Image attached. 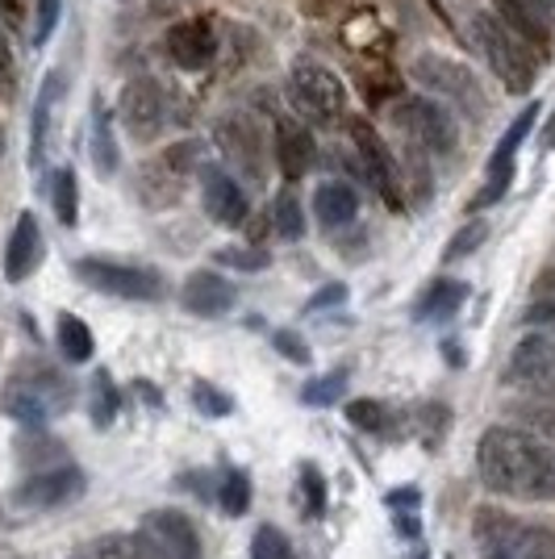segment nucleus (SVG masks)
<instances>
[{
	"label": "nucleus",
	"mask_w": 555,
	"mask_h": 559,
	"mask_svg": "<svg viewBox=\"0 0 555 559\" xmlns=\"http://www.w3.org/2000/svg\"><path fill=\"white\" fill-rule=\"evenodd\" d=\"M481 485L509 501H555V443L527 426H488L476 447Z\"/></svg>",
	"instance_id": "1"
},
{
	"label": "nucleus",
	"mask_w": 555,
	"mask_h": 559,
	"mask_svg": "<svg viewBox=\"0 0 555 559\" xmlns=\"http://www.w3.org/2000/svg\"><path fill=\"white\" fill-rule=\"evenodd\" d=\"M472 34H476V47L485 55L488 71L506 84L513 96L531 93L534 80H539V59H534L531 43L506 25L497 13H481L476 22H472Z\"/></svg>",
	"instance_id": "2"
},
{
	"label": "nucleus",
	"mask_w": 555,
	"mask_h": 559,
	"mask_svg": "<svg viewBox=\"0 0 555 559\" xmlns=\"http://www.w3.org/2000/svg\"><path fill=\"white\" fill-rule=\"evenodd\" d=\"M71 396H75V389L63 372H55L47 364H25L4 384L0 405H4L9 418L25 421V426H43V421L59 418L68 409Z\"/></svg>",
	"instance_id": "3"
},
{
	"label": "nucleus",
	"mask_w": 555,
	"mask_h": 559,
	"mask_svg": "<svg viewBox=\"0 0 555 559\" xmlns=\"http://www.w3.org/2000/svg\"><path fill=\"white\" fill-rule=\"evenodd\" d=\"M389 121L397 126V134H405L414 146L430 151V155H451L460 142L451 114L430 96H401L389 109Z\"/></svg>",
	"instance_id": "4"
},
{
	"label": "nucleus",
	"mask_w": 555,
	"mask_h": 559,
	"mask_svg": "<svg viewBox=\"0 0 555 559\" xmlns=\"http://www.w3.org/2000/svg\"><path fill=\"white\" fill-rule=\"evenodd\" d=\"M71 272L105 297H121V301H160L163 297V280L151 267L114 263V259H75Z\"/></svg>",
	"instance_id": "5"
},
{
	"label": "nucleus",
	"mask_w": 555,
	"mask_h": 559,
	"mask_svg": "<svg viewBox=\"0 0 555 559\" xmlns=\"http://www.w3.org/2000/svg\"><path fill=\"white\" fill-rule=\"evenodd\" d=\"M139 559H201V531L188 513L151 510L134 531Z\"/></svg>",
	"instance_id": "6"
},
{
	"label": "nucleus",
	"mask_w": 555,
	"mask_h": 559,
	"mask_svg": "<svg viewBox=\"0 0 555 559\" xmlns=\"http://www.w3.org/2000/svg\"><path fill=\"white\" fill-rule=\"evenodd\" d=\"M197 151H201V142H176V146L163 151L160 159L139 167V197L146 210H167V205L180 201L188 171L197 164Z\"/></svg>",
	"instance_id": "7"
},
{
	"label": "nucleus",
	"mask_w": 555,
	"mask_h": 559,
	"mask_svg": "<svg viewBox=\"0 0 555 559\" xmlns=\"http://www.w3.org/2000/svg\"><path fill=\"white\" fill-rule=\"evenodd\" d=\"M288 100L302 117L326 126V121H334L347 109V88L339 84L334 71L318 68V63H297L288 71Z\"/></svg>",
	"instance_id": "8"
},
{
	"label": "nucleus",
	"mask_w": 555,
	"mask_h": 559,
	"mask_svg": "<svg viewBox=\"0 0 555 559\" xmlns=\"http://www.w3.org/2000/svg\"><path fill=\"white\" fill-rule=\"evenodd\" d=\"M414 80L426 93L456 100L463 114L481 117V109H485V100H481V80H476V71L468 68V63L442 59V55H417Z\"/></svg>",
	"instance_id": "9"
},
{
	"label": "nucleus",
	"mask_w": 555,
	"mask_h": 559,
	"mask_svg": "<svg viewBox=\"0 0 555 559\" xmlns=\"http://www.w3.org/2000/svg\"><path fill=\"white\" fill-rule=\"evenodd\" d=\"M117 114H121V126H126L130 139L151 142L167 130V96H163V88L155 80L139 75V80H130V84L121 88Z\"/></svg>",
	"instance_id": "10"
},
{
	"label": "nucleus",
	"mask_w": 555,
	"mask_h": 559,
	"mask_svg": "<svg viewBox=\"0 0 555 559\" xmlns=\"http://www.w3.org/2000/svg\"><path fill=\"white\" fill-rule=\"evenodd\" d=\"M84 489H88L84 472L63 464V467H47V472L25 476L22 485L13 489V501H17L22 510H59V506H71L75 497H84Z\"/></svg>",
	"instance_id": "11"
},
{
	"label": "nucleus",
	"mask_w": 555,
	"mask_h": 559,
	"mask_svg": "<svg viewBox=\"0 0 555 559\" xmlns=\"http://www.w3.org/2000/svg\"><path fill=\"white\" fill-rule=\"evenodd\" d=\"M534 117H539V105H527L522 114L509 121L506 139L497 142V151H493V159H488V180L485 188L472 197V210H485V205H497L501 197L509 192V180H513V155H518V146L527 142V134L534 130Z\"/></svg>",
	"instance_id": "12"
},
{
	"label": "nucleus",
	"mask_w": 555,
	"mask_h": 559,
	"mask_svg": "<svg viewBox=\"0 0 555 559\" xmlns=\"http://www.w3.org/2000/svg\"><path fill=\"white\" fill-rule=\"evenodd\" d=\"M351 139H355V164L364 171V180H368L389 205H401V167H397V159L389 155L385 139L371 130L368 121H355V126H351Z\"/></svg>",
	"instance_id": "13"
},
{
	"label": "nucleus",
	"mask_w": 555,
	"mask_h": 559,
	"mask_svg": "<svg viewBox=\"0 0 555 559\" xmlns=\"http://www.w3.org/2000/svg\"><path fill=\"white\" fill-rule=\"evenodd\" d=\"M213 139H217V151H222V159L238 171V176H247V180H263V134H259V126H255L251 117L243 114H231L217 121V130H213Z\"/></svg>",
	"instance_id": "14"
},
{
	"label": "nucleus",
	"mask_w": 555,
	"mask_h": 559,
	"mask_svg": "<svg viewBox=\"0 0 555 559\" xmlns=\"http://www.w3.org/2000/svg\"><path fill=\"white\" fill-rule=\"evenodd\" d=\"M509 384H522L534 396H555V338L547 334H527L506 364Z\"/></svg>",
	"instance_id": "15"
},
{
	"label": "nucleus",
	"mask_w": 555,
	"mask_h": 559,
	"mask_svg": "<svg viewBox=\"0 0 555 559\" xmlns=\"http://www.w3.org/2000/svg\"><path fill=\"white\" fill-rule=\"evenodd\" d=\"M201 201H205L209 217H213L217 226H226V230L243 226L247 213H251L247 192H243L238 180H234L231 171H222V167H201Z\"/></svg>",
	"instance_id": "16"
},
{
	"label": "nucleus",
	"mask_w": 555,
	"mask_h": 559,
	"mask_svg": "<svg viewBox=\"0 0 555 559\" xmlns=\"http://www.w3.org/2000/svg\"><path fill=\"white\" fill-rule=\"evenodd\" d=\"M167 55L185 71H205L217 59V34L205 17H188L167 29Z\"/></svg>",
	"instance_id": "17"
},
{
	"label": "nucleus",
	"mask_w": 555,
	"mask_h": 559,
	"mask_svg": "<svg viewBox=\"0 0 555 559\" xmlns=\"http://www.w3.org/2000/svg\"><path fill=\"white\" fill-rule=\"evenodd\" d=\"M180 301H185V309L197 313V318H222V313H231L234 301H238V288H234L226 276L201 267V272H192V276L185 280Z\"/></svg>",
	"instance_id": "18"
},
{
	"label": "nucleus",
	"mask_w": 555,
	"mask_h": 559,
	"mask_svg": "<svg viewBox=\"0 0 555 559\" xmlns=\"http://www.w3.org/2000/svg\"><path fill=\"white\" fill-rule=\"evenodd\" d=\"M38 263H43V230H38L34 213H22L13 234H9V247H4V280L22 284V280L34 276Z\"/></svg>",
	"instance_id": "19"
},
{
	"label": "nucleus",
	"mask_w": 555,
	"mask_h": 559,
	"mask_svg": "<svg viewBox=\"0 0 555 559\" xmlns=\"http://www.w3.org/2000/svg\"><path fill=\"white\" fill-rule=\"evenodd\" d=\"M276 164L284 180H302L318 164V142L297 121H280L276 126Z\"/></svg>",
	"instance_id": "20"
},
{
	"label": "nucleus",
	"mask_w": 555,
	"mask_h": 559,
	"mask_svg": "<svg viewBox=\"0 0 555 559\" xmlns=\"http://www.w3.org/2000/svg\"><path fill=\"white\" fill-rule=\"evenodd\" d=\"M355 213H359V197L343 180H330V185L314 192V217H318L322 230H343V226L355 222Z\"/></svg>",
	"instance_id": "21"
},
{
	"label": "nucleus",
	"mask_w": 555,
	"mask_h": 559,
	"mask_svg": "<svg viewBox=\"0 0 555 559\" xmlns=\"http://www.w3.org/2000/svg\"><path fill=\"white\" fill-rule=\"evenodd\" d=\"M468 301V284L463 280H435L414 305V322H426V326H435V322H447V318H456L460 313V305Z\"/></svg>",
	"instance_id": "22"
},
{
	"label": "nucleus",
	"mask_w": 555,
	"mask_h": 559,
	"mask_svg": "<svg viewBox=\"0 0 555 559\" xmlns=\"http://www.w3.org/2000/svg\"><path fill=\"white\" fill-rule=\"evenodd\" d=\"M63 88L59 75H47L43 80V93H38V105H34V126H29V164H43V151H47V134H50V109H55V96Z\"/></svg>",
	"instance_id": "23"
},
{
	"label": "nucleus",
	"mask_w": 555,
	"mask_h": 559,
	"mask_svg": "<svg viewBox=\"0 0 555 559\" xmlns=\"http://www.w3.org/2000/svg\"><path fill=\"white\" fill-rule=\"evenodd\" d=\"M347 421L355 430H368V435H397V409L376 401V396H359L347 405Z\"/></svg>",
	"instance_id": "24"
},
{
	"label": "nucleus",
	"mask_w": 555,
	"mask_h": 559,
	"mask_svg": "<svg viewBox=\"0 0 555 559\" xmlns=\"http://www.w3.org/2000/svg\"><path fill=\"white\" fill-rule=\"evenodd\" d=\"M55 334H59V350H63L68 364H88V359H93V350H96L93 330H88V322H80L75 313H63Z\"/></svg>",
	"instance_id": "25"
},
{
	"label": "nucleus",
	"mask_w": 555,
	"mask_h": 559,
	"mask_svg": "<svg viewBox=\"0 0 555 559\" xmlns=\"http://www.w3.org/2000/svg\"><path fill=\"white\" fill-rule=\"evenodd\" d=\"M217 506L226 518H243V513L251 510V476L243 472V467H226L222 476H217Z\"/></svg>",
	"instance_id": "26"
},
{
	"label": "nucleus",
	"mask_w": 555,
	"mask_h": 559,
	"mask_svg": "<svg viewBox=\"0 0 555 559\" xmlns=\"http://www.w3.org/2000/svg\"><path fill=\"white\" fill-rule=\"evenodd\" d=\"M117 164H121V151H117V139H114V121H109V114L96 105V117H93V167L96 176H114Z\"/></svg>",
	"instance_id": "27"
},
{
	"label": "nucleus",
	"mask_w": 555,
	"mask_h": 559,
	"mask_svg": "<svg viewBox=\"0 0 555 559\" xmlns=\"http://www.w3.org/2000/svg\"><path fill=\"white\" fill-rule=\"evenodd\" d=\"M88 414H93V426H114V418L121 414V393H117V384H114V376L101 372L93 376V384H88Z\"/></svg>",
	"instance_id": "28"
},
{
	"label": "nucleus",
	"mask_w": 555,
	"mask_h": 559,
	"mask_svg": "<svg viewBox=\"0 0 555 559\" xmlns=\"http://www.w3.org/2000/svg\"><path fill=\"white\" fill-rule=\"evenodd\" d=\"M50 205H55V217L63 226H75V217H80V185H75L71 167H59L50 176Z\"/></svg>",
	"instance_id": "29"
},
{
	"label": "nucleus",
	"mask_w": 555,
	"mask_h": 559,
	"mask_svg": "<svg viewBox=\"0 0 555 559\" xmlns=\"http://www.w3.org/2000/svg\"><path fill=\"white\" fill-rule=\"evenodd\" d=\"M509 556L555 559V531H547V526H522V522H518V531L509 538Z\"/></svg>",
	"instance_id": "30"
},
{
	"label": "nucleus",
	"mask_w": 555,
	"mask_h": 559,
	"mask_svg": "<svg viewBox=\"0 0 555 559\" xmlns=\"http://www.w3.org/2000/svg\"><path fill=\"white\" fill-rule=\"evenodd\" d=\"M513 531H518V522H513V518H506L501 510H481V513H476V538H481L485 547H493V551H509V538H513Z\"/></svg>",
	"instance_id": "31"
},
{
	"label": "nucleus",
	"mask_w": 555,
	"mask_h": 559,
	"mask_svg": "<svg viewBox=\"0 0 555 559\" xmlns=\"http://www.w3.org/2000/svg\"><path fill=\"white\" fill-rule=\"evenodd\" d=\"M272 222H276V234L280 238H288V242H297L305 234V213H302V201L284 188L276 201H272Z\"/></svg>",
	"instance_id": "32"
},
{
	"label": "nucleus",
	"mask_w": 555,
	"mask_h": 559,
	"mask_svg": "<svg viewBox=\"0 0 555 559\" xmlns=\"http://www.w3.org/2000/svg\"><path fill=\"white\" fill-rule=\"evenodd\" d=\"M71 559H139V547H134V535H101L84 543Z\"/></svg>",
	"instance_id": "33"
},
{
	"label": "nucleus",
	"mask_w": 555,
	"mask_h": 559,
	"mask_svg": "<svg viewBox=\"0 0 555 559\" xmlns=\"http://www.w3.org/2000/svg\"><path fill=\"white\" fill-rule=\"evenodd\" d=\"M518 418H522V426H527V430H534L539 439L555 443V396H539V401L518 405Z\"/></svg>",
	"instance_id": "34"
},
{
	"label": "nucleus",
	"mask_w": 555,
	"mask_h": 559,
	"mask_svg": "<svg viewBox=\"0 0 555 559\" xmlns=\"http://www.w3.org/2000/svg\"><path fill=\"white\" fill-rule=\"evenodd\" d=\"M343 393H347V372H326L318 380H305L302 401L305 405H334V401H343Z\"/></svg>",
	"instance_id": "35"
},
{
	"label": "nucleus",
	"mask_w": 555,
	"mask_h": 559,
	"mask_svg": "<svg viewBox=\"0 0 555 559\" xmlns=\"http://www.w3.org/2000/svg\"><path fill=\"white\" fill-rule=\"evenodd\" d=\"M192 405H197V414H205V418H231L234 414V396H226L217 384H209V380H197V384H192Z\"/></svg>",
	"instance_id": "36"
},
{
	"label": "nucleus",
	"mask_w": 555,
	"mask_h": 559,
	"mask_svg": "<svg viewBox=\"0 0 555 559\" xmlns=\"http://www.w3.org/2000/svg\"><path fill=\"white\" fill-rule=\"evenodd\" d=\"M251 559H297L293 556V543L280 526H259L251 538Z\"/></svg>",
	"instance_id": "37"
},
{
	"label": "nucleus",
	"mask_w": 555,
	"mask_h": 559,
	"mask_svg": "<svg viewBox=\"0 0 555 559\" xmlns=\"http://www.w3.org/2000/svg\"><path fill=\"white\" fill-rule=\"evenodd\" d=\"M302 506L305 518H322L326 513V476L318 464H302Z\"/></svg>",
	"instance_id": "38"
},
{
	"label": "nucleus",
	"mask_w": 555,
	"mask_h": 559,
	"mask_svg": "<svg viewBox=\"0 0 555 559\" xmlns=\"http://www.w3.org/2000/svg\"><path fill=\"white\" fill-rule=\"evenodd\" d=\"M213 259H217L222 267H238V272H263V267L272 263V255L259 251V247H226V251H217Z\"/></svg>",
	"instance_id": "39"
},
{
	"label": "nucleus",
	"mask_w": 555,
	"mask_h": 559,
	"mask_svg": "<svg viewBox=\"0 0 555 559\" xmlns=\"http://www.w3.org/2000/svg\"><path fill=\"white\" fill-rule=\"evenodd\" d=\"M485 238H488V222H468V226H463V230L456 234L451 242H447L442 259H447V263H456V259L472 255V251H476V247H481Z\"/></svg>",
	"instance_id": "40"
},
{
	"label": "nucleus",
	"mask_w": 555,
	"mask_h": 559,
	"mask_svg": "<svg viewBox=\"0 0 555 559\" xmlns=\"http://www.w3.org/2000/svg\"><path fill=\"white\" fill-rule=\"evenodd\" d=\"M518 4H522V17L531 22L534 38L543 43V38H547V29L555 25V0H518Z\"/></svg>",
	"instance_id": "41"
},
{
	"label": "nucleus",
	"mask_w": 555,
	"mask_h": 559,
	"mask_svg": "<svg viewBox=\"0 0 555 559\" xmlns=\"http://www.w3.org/2000/svg\"><path fill=\"white\" fill-rule=\"evenodd\" d=\"M272 343H276V350L284 355V359H293V364H302V368L309 364V359H314L297 330H276V334H272Z\"/></svg>",
	"instance_id": "42"
},
{
	"label": "nucleus",
	"mask_w": 555,
	"mask_h": 559,
	"mask_svg": "<svg viewBox=\"0 0 555 559\" xmlns=\"http://www.w3.org/2000/svg\"><path fill=\"white\" fill-rule=\"evenodd\" d=\"M59 13H63V0H38V29H34V43H38V47L55 34Z\"/></svg>",
	"instance_id": "43"
},
{
	"label": "nucleus",
	"mask_w": 555,
	"mask_h": 559,
	"mask_svg": "<svg viewBox=\"0 0 555 559\" xmlns=\"http://www.w3.org/2000/svg\"><path fill=\"white\" fill-rule=\"evenodd\" d=\"M493 4H497V17H501V22L513 25V29H518L527 43H539V38H534V29H531V22L522 17V4H518V0H493Z\"/></svg>",
	"instance_id": "44"
},
{
	"label": "nucleus",
	"mask_w": 555,
	"mask_h": 559,
	"mask_svg": "<svg viewBox=\"0 0 555 559\" xmlns=\"http://www.w3.org/2000/svg\"><path fill=\"white\" fill-rule=\"evenodd\" d=\"M347 301V288L343 284H326V288H318L314 297H309V305H305V313H318V309H334V305Z\"/></svg>",
	"instance_id": "45"
},
{
	"label": "nucleus",
	"mask_w": 555,
	"mask_h": 559,
	"mask_svg": "<svg viewBox=\"0 0 555 559\" xmlns=\"http://www.w3.org/2000/svg\"><path fill=\"white\" fill-rule=\"evenodd\" d=\"M385 506H389L393 513L417 510V506H422V492H417V489H393L389 497H385Z\"/></svg>",
	"instance_id": "46"
},
{
	"label": "nucleus",
	"mask_w": 555,
	"mask_h": 559,
	"mask_svg": "<svg viewBox=\"0 0 555 559\" xmlns=\"http://www.w3.org/2000/svg\"><path fill=\"white\" fill-rule=\"evenodd\" d=\"M397 535H401V538H417V535H422V522H417L414 510L397 513Z\"/></svg>",
	"instance_id": "47"
},
{
	"label": "nucleus",
	"mask_w": 555,
	"mask_h": 559,
	"mask_svg": "<svg viewBox=\"0 0 555 559\" xmlns=\"http://www.w3.org/2000/svg\"><path fill=\"white\" fill-rule=\"evenodd\" d=\"M13 80V50H9V38H4V29H0V88Z\"/></svg>",
	"instance_id": "48"
},
{
	"label": "nucleus",
	"mask_w": 555,
	"mask_h": 559,
	"mask_svg": "<svg viewBox=\"0 0 555 559\" xmlns=\"http://www.w3.org/2000/svg\"><path fill=\"white\" fill-rule=\"evenodd\" d=\"M527 322H547V326H555V297H552V301L531 305V313H527Z\"/></svg>",
	"instance_id": "49"
},
{
	"label": "nucleus",
	"mask_w": 555,
	"mask_h": 559,
	"mask_svg": "<svg viewBox=\"0 0 555 559\" xmlns=\"http://www.w3.org/2000/svg\"><path fill=\"white\" fill-rule=\"evenodd\" d=\"M543 146H555V114L547 117V130H543Z\"/></svg>",
	"instance_id": "50"
},
{
	"label": "nucleus",
	"mask_w": 555,
	"mask_h": 559,
	"mask_svg": "<svg viewBox=\"0 0 555 559\" xmlns=\"http://www.w3.org/2000/svg\"><path fill=\"white\" fill-rule=\"evenodd\" d=\"M0 13H9V17H13V13H17V0H0Z\"/></svg>",
	"instance_id": "51"
},
{
	"label": "nucleus",
	"mask_w": 555,
	"mask_h": 559,
	"mask_svg": "<svg viewBox=\"0 0 555 559\" xmlns=\"http://www.w3.org/2000/svg\"><path fill=\"white\" fill-rule=\"evenodd\" d=\"M405 559H430V556H426V547H414V551H410Z\"/></svg>",
	"instance_id": "52"
},
{
	"label": "nucleus",
	"mask_w": 555,
	"mask_h": 559,
	"mask_svg": "<svg viewBox=\"0 0 555 559\" xmlns=\"http://www.w3.org/2000/svg\"><path fill=\"white\" fill-rule=\"evenodd\" d=\"M485 559H518V556H509V551H488Z\"/></svg>",
	"instance_id": "53"
},
{
	"label": "nucleus",
	"mask_w": 555,
	"mask_h": 559,
	"mask_svg": "<svg viewBox=\"0 0 555 559\" xmlns=\"http://www.w3.org/2000/svg\"><path fill=\"white\" fill-rule=\"evenodd\" d=\"M0 155H4V130H0Z\"/></svg>",
	"instance_id": "54"
}]
</instances>
